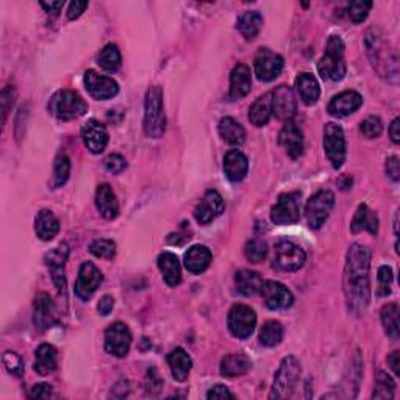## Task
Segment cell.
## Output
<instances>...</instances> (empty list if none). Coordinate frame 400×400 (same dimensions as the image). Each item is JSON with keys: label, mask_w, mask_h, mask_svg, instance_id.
<instances>
[{"label": "cell", "mask_w": 400, "mask_h": 400, "mask_svg": "<svg viewBox=\"0 0 400 400\" xmlns=\"http://www.w3.org/2000/svg\"><path fill=\"white\" fill-rule=\"evenodd\" d=\"M300 193H285L271 208V219L277 226H290L300 219Z\"/></svg>", "instance_id": "obj_10"}, {"label": "cell", "mask_w": 400, "mask_h": 400, "mask_svg": "<svg viewBox=\"0 0 400 400\" xmlns=\"http://www.w3.org/2000/svg\"><path fill=\"white\" fill-rule=\"evenodd\" d=\"M324 150L330 163L335 169H341L344 161H346V136L341 125L335 122H328L324 127Z\"/></svg>", "instance_id": "obj_9"}, {"label": "cell", "mask_w": 400, "mask_h": 400, "mask_svg": "<svg viewBox=\"0 0 400 400\" xmlns=\"http://www.w3.org/2000/svg\"><path fill=\"white\" fill-rule=\"evenodd\" d=\"M166 129V116L163 110V91L152 86L146 94L144 102V133L149 138L158 139Z\"/></svg>", "instance_id": "obj_3"}, {"label": "cell", "mask_w": 400, "mask_h": 400, "mask_svg": "<svg viewBox=\"0 0 400 400\" xmlns=\"http://www.w3.org/2000/svg\"><path fill=\"white\" fill-rule=\"evenodd\" d=\"M388 363H389V368L394 372L396 377H400V368H399V363H400V354L399 350H394V352L388 355Z\"/></svg>", "instance_id": "obj_58"}, {"label": "cell", "mask_w": 400, "mask_h": 400, "mask_svg": "<svg viewBox=\"0 0 400 400\" xmlns=\"http://www.w3.org/2000/svg\"><path fill=\"white\" fill-rule=\"evenodd\" d=\"M15 99V89H13L11 86H6L4 89V93H2V108H4V122L6 121V116H8V111H10V105H11V101ZM15 102V101H13Z\"/></svg>", "instance_id": "obj_56"}, {"label": "cell", "mask_w": 400, "mask_h": 400, "mask_svg": "<svg viewBox=\"0 0 400 400\" xmlns=\"http://www.w3.org/2000/svg\"><path fill=\"white\" fill-rule=\"evenodd\" d=\"M69 175H71V160L66 155V153H58V157L55 158L53 163V175L51 186L53 189H58L66 183Z\"/></svg>", "instance_id": "obj_41"}, {"label": "cell", "mask_w": 400, "mask_h": 400, "mask_svg": "<svg viewBox=\"0 0 400 400\" xmlns=\"http://www.w3.org/2000/svg\"><path fill=\"white\" fill-rule=\"evenodd\" d=\"M296 89L299 93L300 101L305 105H308V107L319 101L321 86L313 74H308V72L299 74L296 79Z\"/></svg>", "instance_id": "obj_30"}, {"label": "cell", "mask_w": 400, "mask_h": 400, "mask_svg": "<svg viewBox=\"0 0 400 400\" xmlns=\"http://www.w3.org/2000/svg\"><path fill=\"white\" fill-rule=\"evenodd\" d=\"M370 8H372V2H366V0H355V2H350L347 6L349 18L352 22L361 24L363 20H366Z\"/></svg>", "instance_id": "obj_45"}, {"label": "cell", "mask_w": 400, "mask_h": 400, "mask_svg": "<svg viewBox=\"0 0 400 400\" xmlns=\"http://www.w3.org/2000/svg\"><path fill=\"white\" fill-rule=\"evenodd\" d=\"M263 27V16L258 11H244L243 15L238 18L236 29L240 30L243 37L252 41L258 37V33L262 32Z\"/></svg>", "instance_id": "obj_37"}, {"label": "cell", "mask_w": 400, "mask_h": 400, "mask_svg": "<svg viewBox=\"0 0 400 400\" xmlns=\"http://www.w3.org/2000/svg\"><path fill=\"white\" fill-rule=\"evenodd\" d=\"M268 252H269L268 244H266V241L263 240H252L245 244L244 247L245 258H247L250 263L255 264L264 262L266 257H268Z\"/></svg>", "instance_id": "obj_44"}, {"label": "cell", "mask_w": 400, "mask_h": 400, "mask_svg": "<svg viewBox=\"0 0 400 400\" xmlns=\"http://www.w3.org/2000/svg\"><path fill=\"white\" fill-rule=\"evenodd\" d=\"M213 262L212 250L207 245L195 244L193 247H189L185 254V268L191 273H202L205 272L209 264Z\"/></svg>", "instance_id": "obj_25"}, {"label": "cell", "mask_w": 400, "mask_h": 400, "mask_svg": "<svg viewBox=\"0 0 400 400\" xmlns=\"http://www.w3.org/2000/svg\"><path fill=\"white\" fill-rule=\"evenodd\" d=\"M163 388V378H161L157 368L147 369L146 375V391L149 396H158Z\"/></svg>", "instance_id": "obj_49"}, {"label": "cell", "mask_w": 400, "mask_h": 400, "mask_svg": "<svg viewBox=\"0 0 400 400\" xmlns=\"http://www.w3.org/2000/svg\"><path fill=\"white\" fill-rule=\"evenodd\" d=\"M103 163L111 174H122L127 169V160L122 155H119V153H111V155L105 158Z\"/></svg>", "instance_id": "obj_51"}, {"label": "cell", "mask_w": 400, "mask_h": 400, "mask_svg": "<svg viewBox=\"0 0 400 400\" xmlns=\"http://www.w3.org/2000/svg\"><path fill=\"white\" fill-rule=\"evenodd\" d=\"M58 364V352L52 344H41L34 352V372L38 375H51L57 369Z\"/></svg>", "instance_id": "obj_27"}, {"label": "cell", "mask_w": 400, "mask_h": 400, "mask_svg": "<svg viewBox=\"0 0 400 400\" xmlns=\"http://www.w3.org/2000/svg\"><path fill=\"white\" fill-rule=\"evenodd\" d=\"M4 364H5V368H6V370L10 372V374L16 375V377L22 375L24 363H22V358H20L18 354L11 352V350L5 352L4 354Z\"/></svg>", "instance_id": "obj_50"}, {"label": "cell", "mask_w": 400, "mask_h": 400, "mask_svg": "<svg viewBox=\"0 0 400 400\" xmlns=\"http://www.w3.org/2000/svg\"><path fill=\"white\" fill-rule=\"evenodd\" d=\"M34 230L39 240L51 241L60 231V221L51 209H41L34 219Z\"/></svg>", "instance_id": "obj_29"}, {"label": "cell", "mask_w": 400, "mask_h": 400, "mask_svg": "<svg viewBox=\"0 0 400 400\" xmlns=\"http://www.w3.org/2000/svg\"><path fill=\"white\" fill-rule=\"evenodd\" d=\"M250 369V360L244 354H230L222 358L221 361V375L222 377H241L247 374Z\"/></svg>", "instance_id": "obj_35"}, {"label": "cell", "mask_w": 400, "mask_h": 400, "mask_svg": "<svg viewBox=\"0 0 400 400\" xmlns=\"http://www.w3.org/2000/svg\"><path fill=\"white\" fill-rule=\"evenodd\" d=\"M392 269L389 266H382L378 269V276H377V282H378V288H377V296H388L391 292V285H392Z\"/></svg>", "instance_id": "obj_48"}, {"label": "cell", "mask_w": 400, "mask_h": 400, "mask_svg": "<svg viewBox=\"0 0 400 400\" xmlns=\"http://www.w3.org/2000/svg\"><path fill=\"white\" fill-rule=\"evenodd\" d=\"M131 346V332L124 322H113L105 330V350L107 354L124 358L130 352Z\"/></svg>", "instance_id": "obj_12"}, {"label": "cell", "mask_w": 400, "mask_h": 400, "mask_svg": "<svg viewBox=\"0 0 400 400\" xmlns=\"http://www.w3.org/2000/svg\"><path fill=\"white\" fill-rule=\"evenodd\" d=\"M360 130L363 133V136H366L368 139H375L383 133V122L380 121V117L369 116L361 122Z\"/></svg>", "instance_id": "obj_47"}, {"label": "cell", "mask_w": 400, "mask_h": 400, "mask_svg": "<svg viewBox=\"0 0 400 400\" xmlns=\"http://www.w3.org/2000/svg\"><path fill=\"white\" fill-rule=\"evenodd\" d=\"M259 294H262L266 307L271 310H286L294 304L292 292L283 283L273 282V280L264 282Z\"/></svg>", "instance_id": "obj_18"}, {"label": "cell", "mask_w": 400, "mask_h": 400, "mask_svg": "<svg viewBox=\"0 0 400 400\" xmlns=\"http://www.w3.org/2000/svg\"><path fill=\"white\" fill-rule=\"evenodd\" d=\"M167 364H169L171 368L172 377L177 382H185L189 375V370L193 368L191 356H189L186 350L181 347L174 349L172 352L167 355Z\"/></svg>", "instance_id": "obj_32"}, {"label": "cell", "mask_w": 400, "mask_h": 400, "mask_svg": "<svg viewBox=\"0 0 400 400\" xmlns=\"http://www.w3.org/2000/svg\"><path fill=\"white\" fill-rule=\"evenodd\" d=\"M382 324L388 338L392 341L399 340V307L388 304L382 308Z\"/></svg>", "instance_id": "obj_40"}, {"label": "cell", "mask_w": 400, "mask_h": 400, "mask_svg": "<svg viewBox=\"0 0 400 400\" xmlns=\"http://www.w3.org/2000/svg\"><path fill=\"white\" fill-rule=\"evenodd\" d=\"M69 257V247L66 243L60 244L58 247L52 249L49 254H46L44 262L47 264L49 271H51L52 282L57 286V290L61 292L66 290V276H65V266Z\"/></svg>", "instance_id": "obj_19"}, {"label": "cell", "mask_w": 400, "mask_h": 400, "mask_svg": "<svg viewBox=\"0 0 400 400\" xmlns=\"http://www.w3.org/2000/svg\"><path fill=\"white\" fill-rule=\"evenodd\" d=\"M394 380H392L388 374H385V372H378L375 377V389L374 394H372V399H392L394 397Z\"/></svg>", "instance_id": "obj_43"}, {"label": "cell", "mask_w": 400, "mask_h": 400, "mask_svg": "<svg viewBox=\"0 0 400 400\" xmlns=\"http://www.w3.org/2000/svg\"><path fill=\"white\" fill-rule=\"evenodd\" d=\"M207 399L209 400H224V399H235V396L231 394L226 385H216L214 388L208 391Z\"/></svg>", "instance_id": "obj_52"}, {"label": "cell", "mask_w": 400, "mask_h": 400, "mask_svg": "<svg viewBox=\"0 0 400 400\" xmlns=\"http://www.w3.org/2000/svg\"><path fill=\"white\" fill-rule=\"evenodd\" d=\"M263 283L264 282H263L262 276H259V273L255 271L243 269L240 272H236V277H235L236 290L245 297H250V296H255V294H258L259 291H262Z\"/></svg>", "instance_id": "obj_33"}, {"label": "cell", "mask_w": 400, "mask_h": 400, "mask_svg": "<svg viewBox=\"0 0 400 400\" xmlns=\"http://www.w3.org/2000/svg\"><path fill=\"white\" fill-rule=\"evenodd\" d=\"M297 113V101L294 96V91L280 85L272 91V115H276L280 121H291Z\"/></svg>", "instance_id": "obj_17"}, {"label": "cell", "mask_w": 400, "mask_h": 400, "mask_svg": "<svg viewBox=\"0 0 400 400\" xmlns=\"http://www.w3.org/2000/svg\"><path fill=\"white\" fill-rule=\"evenodd\" d=\"M318 71L322 79L332 82H341L346 77L347 66L344 60V43L336 34L328 38L324 57L318 63Z\"/></svg>", "instance_id": "obj_4"}, {"label": "cell", "mask_w": 400, "mask_h": 400, "mask_svg": "<svg viewBox=\"0 0 400 400\" xmlns=\"http://www.w3.org/2000/svg\"><path fill=\"white\" fill-rule=\"evenodd\" d=\"M363 105V97L356 91H342L341 94L332 97L328 103V113L335 117H346L360 110Z\"/></svg>", "instance_id": "obj_22"}, {"label": "cell", "mask_w": 400, "mask_h": 400, "mask_svg": "<svg viewBox=\"0 0 400 400\" xmlns=\"http://www.w3.org/2000/svg\"><path fill=\"white\" fill-rule=\"evenodd\" d=\"M88 8V2H79V0H75V2L69 4V8H67V19H79L82 16V13Z\"/></svg>", "instance_id": "obj_55"}, {"label": "cell", "mask_w": 400, "mask_h": 400, "mask_svg": "<svg viewBox=\"0 0 400 400\" xmlns=\"http://www.w3.org/2000/svg\"><path fill=\"white\" fill-rule=\"evenodd\" d=\"M252 88V75L249 66L236 65L233 67V71L230 74V99L231 101H240L243 97L247 96L250 93Z\"/></svg>", "instance_id": "obj_24"}, {"label": "cell", "mask_w": 400, "mask_h": 400, "mask_svg": "<svg viewBox=\"0 0 400 400\" xmlns=\"http://www.w3.org/2000/svg\"><path fill=\"white\" fill-rule=\"evenodd\" d=\"M370 250L360 243L349 247L344 266L342 290L349 311L355 316L366 313L370 302Z\"/></svg>", "instance_id": "obj_1"}, {"label": "cell", "mask_w": 400, "mask_h": 400, "mask_svg": "<svg viewBox=\"0 0 400 400\" xmlns=\"http://www.w3.org/2000/svg\"><path fill=\"white\" fill-rule=\"evenodd\" d=\"M82 138L86 149L97 155L102 153L108 144V131L105 125L97 121V119H89V121L82 127Z\"/></svg>", "instance_id": "obj_20"}, {"label": "cell", "mask_w": 400, "mask_h": 400, "mask_svg": "<svg viewBox=\"0 0 400 400\" xmlns=\"http://www.w3.org/2000/svg\"><path fill=\"white\" fill-rule=\"evenodd\" d=\"M219 135L230 146H241L245 141V130L233 117H222L219 121Z\"/></svg>", "instance_id": "obj_38"}, {"label": "cell", "mask_w": 400, "mask_h": 400, "mask_svg": "<svg viewBox=\"0 0 400 400\" xmlns=\"http://www.w3.org/2000/svg\"><path fill=\"white\" fill-rule=\"evenodd\" d=\"M399 129H400V119L396 117L394 121H392L391 125H389V136H391L392 143H394V144H399V141H400V131H399Z\"/></svg>", "instance_id": "obj_59"}, {"label": "cell", "mask_w": 400, "mask_h": 400, "mask_svg": "<svg viewBox=\"0 0 400 400\" xmlns=\"http://www.w3.org/2000/svg\"><path fill=\"white\" fill-rule=\"evenodd\" d=\"M224 209H226V203H224L222 195L214 189H209L199 202V205L195 207L194 217L200 226H208L224 213Z\"/></svg>", "instance_id": "obj_16"}, {"label": "cell", "mask_w": 400, "mask_h": 400, "mask_svg": "<svg viewBox=\"0 0 400 400\" xmlns=\"http://www.w3.org/2000/svg\"><path fill=\"white\" fill-rule=\"evenodd\" d=\"M249 171V160L241 150H230L224 157V172L230 181L244 180Z\"/></svg>", "instance_id": "obj_26"}, {"label": "cell", "mask_w": 400, "mask_h": 400, "mask_svg": "<svg viewBox=\"0 0 400 400\" xmlns=\"http://www.w3.org/2000/svg\"><path fill=\"white\" fill-rule=\"evenodd\" d=\"M113 308H115V299L113 296H103L101 300H99V304H97V311H99L102 316H108L111 311H113Z\"/></svg>", "instance_id": "obj_57"}, {"label": "cell", "mask_w": 400, "mask_h": 400, "mask_svg": "<svg viewBox=\"0 0 400 400\" xmlns=\"http://www.w3.org/2000/svg\"><path fill=\"white\" fill-rule=\"evenodd\" d=\"M278 143L291 158H299L304 153V131L296 122L288 121L278 135Z\"/></svg>", "instance_id": "obj_21"}, {"label": "cell", "mask_w": 400, "mask_h": 400, "mask_svg": "<svg viewBox=\"0 0 400 400\" xmlns=\"http://www.w3.org/2000/svg\"><path fill=\"white\" fill-rule=\"evenodd\" d=\"M333 207H335V194L332 191H328V189H321V191L311 195L305 208L308 226L314 230L321 228L327 222Z\"/></svg>", "instance_id": "obj_7"}, {"label": "cell", "mask_w": 400, "mask_h": 400, "mask_svg": "<svg viewBox=\"0 0 400 400\" xmlns=\"http://www.w3.org/2000/svg\"><path fill=\"white\" fill-rule=\"evenodd\" d=\"M378 224H380L378 222V216L372 212L368 205L361 203V205L356 208L352 224H350V230H352L354 233H360V231L366 230L370 235H377Z\"/></svg>", "instance_id": "obj_31"}, {"label": "cell", "mask_w": 400, "mask_h": 400, "mask_svg": "<svg viewBox=\"0 0 400 400\" xmlns=\"http://www.w3.org/2000/svg\"><path fill=\"white\" fill-rule=\"evenodd\" d=\"M63 5H65V2H41V6H43L47 13H52V15H57V13H60Z\"/></svg>", "instance_id": "obj_60"}, {"label": "cell", "mask_w": 400, "mask_h": 400, "mask_svg": "<svg viewBox=\"0 0 400 400\" xmlns=\"http://www.w3.org/2000/svg\"><path fill=\"white\" fill-rule=\"evenodd\" d=\"M257 314L250 307L238 304L231 307L228 313V328L238 340H247L255 332Z\"/></svg>", "instance_id": "obj_11"}, {"label": "cell", "mask_w": 400, "mask_h": 400, "mask_svg": "<svg viewBox=\"0 0 400 400\" xmlns=\"http://www.w3.org/2000/svg\"><path fill=\"white\" fill-rule=\"evenodd\" d=\"M394 231H396V235L399 233V213H396V217H394Z\"/></svg>", "instance_id": "obj_61"}, {"label": "cell", "mask_w": 400, "mask_h": 400, "mask_svg": "<svg viewBox=\"0 0 400 400\" xmlns=\"http://www.w3.org/2000/svg\"><path fill=\"white\" fill-rule=\"evenodd\" d=\"M302 374L300 361L296 356L288 355L280 363L276 377H273L271 399H288L292 396Z\"/></svg>", "instance_id": "obj_6"}, {"label": "cell", "mask_w": 400, "mask_h": 400, "mask_svg": "<svg viewBox=\"0 0 400 400\" xmlns=\"http://www.w3.org/2000/svg\"><path fill=\"white\" fill-rule=\"evenodd\" d=\"M89 252L96 258L111 259L116 255V244L110 240H96L94 243H91Z\"/></svg>", "instance_id": "obj_46"}, {"label": "cell", "mask_w": 400, "mask_h": 400, "mask_svg": "<svg viewBox=\"0 0 400 400\" xmlns=\"http://www.w3.org/2000/svg\"><path fill=\"white\" fill-rule=\"evenodd\" d=\"M305 250L291 241H280L273 249V268L282 272L299 271L305 264Z\"/></svg>", "instance_id": "obj_8"}, {"label": "cell", "mask_w": 400, "mask_h": 400, "mask_svg": "<svg viewBox=\"0 0 400 400\" xmlns=\"http://www.w3.org/2000/svg\"><path fill=\"white\" fill-rule=\"evenodd\" d=\"M96 207L99 209L102 217L108 221H113L119 214V203L116 199V194L113 193L110 185L103 183L96 191Z\"/></svg>", "instance_id": "obj_28"}, {"label": "cell", "mask_w": 400, "mask_h": 400, "mask_svg": "<svg viewBox=\"0 0 400 400\" xmlns=\"http://www.w3.org/2000/svg\"><path fill=\"white\" fill-rule=\"evenodd\" d=\"M158 268L161 273H163V278L167 285L172 288L180 285L181 269L177 255L171 254V252H163V254L158 257Z\"/></svg>", "instance_id": "obj_34"}, {"label": "cell", "mask_w": 400, "mask_h": 400, "mask_svg": "<svg viewBox=\"0 0 400 400\" xmlns=\"http://www.w3.org/2000/svg\"><path fill=\"white\" fill-rule=\"evenodd\" d=\"M97 63H99V66L107 72L119 71V67H121L122 65V57H121V52H119L117 46L115 44L105 46L101 51L99 57H97Z\"/></svg>", "instance_id": "obj_39"}, {"label": "cell", "mask_w": 400, "mask_h": 400, "mask_svg": "<svg viewBox=\"0 0 400 400\" xmlns=\"http://www.w3.org/2000/svg\"><path fill=\"white\" fill-rule=\"evenodd\" d=\"M386 174L392 181L400 180V163L397 157H391L386 160Z\"/></svg>", "instance_id": "obj_54"}, {"label": "cell", "mask_w": 400, "mask_h": 400, "mask_svg": "<svg viewBox=\"0 0 400 400\" xmlns=\"http://www.w3.org/2000/svg\"><path fill=\"white\" fill-rule=\"evenodd\" d=\"M103 280V276L101 269L97 268L93 263H83L79 271V278L75 282V296L82 300H89L93 297V294L97 291V288L101 286Z\"/></svg>", "instance_id": "obj_13"}, {"label": "cell", "mask_w": 400, "mask_h": 400, "mask_svg": "<svg viewBox=\"0 0 400 400\" xmlns=\"http://www.w3.org/2000/svg\"><path fill=\"white\" fill-rule=\"evenodd\" d=\"M33 321L38 330H47L57 321V308H55L53 300L47 292H39L34 297Z\"/></svg>", "instance_id": "obj_23"}, {"label": "cell", "mask_w": 400, "mask_h": 400, "mask_svg": "<svg viewBox=\"0 0 400 400\" xmlns=\"http://www.w3.org/2000/svg\"><path fill=\"white\" fill-rule=\"evenodd\" d=\"M283 58L278 53H273L269 49H259L255 57V74L258 80L272 82L283 71Z\"/></svg>", "instance_id": "obj_14"}, {"label": "cell", "mask_w": 400, "mask_h": 400, "mask_svg": "<svg viewBox=\"0 0 400 400\" xmlns=\"http://www.w3.org/2000/svg\"><path fill=\"white\" fill-rule=\"evenodd\" d=\"M272 117V93L264 94L252 105L249 110V121L255 127H264Z\"/></svg>", "instance_id": "obj_36"}, {"label": "cell", "mask_w": 400, "mask_h": 400, "mask_svg": "<svg viewBox=\"0 0 400 400\" xmlns=\"http://www.w3.org/2000/svg\"><path fill=\"white\" fill-rule=\"evenodd\" d=\"M49 111L60 121H74L86 115L88 105L75 91L61 89L49 101Z\"/></svg>", "instance_id": "obj_5"}, {"label": "cell", "mask_w": 400, "mask_h": 400, "mask_svg": "<svg viewBox=\"0 0 400 400\" xmlns=\"http://www.w3.org/2000/svg\"><path fill=\"white\" fill-rule=\"evenodd\" d=\"M53 396V389L51 385L38 383L34 385L30 391V397L33 399H51Z\"/></svg>", "instance_id": "obj_53"}, {"label": "cell", "mask_w": 400, "mask_h": 400, "mask_svg": "<svg viewBox=\"0 0 400 400\" xmlns=\"http://www.w3.org/2000/svg\"><path fill=\"white\" fill-rule=\"evenodd\" d=\"M366 49L372 67L388 82L397 83L399 79V60L394 51L375 29L366 33Z\"/></svg>", "instance_id": "obj_2"}, {"label": "cell", "mask_w": 400, "mask_h": 400, "mask_svg": "<svg viewBox=\"0 0 400 400\" xmlns=\"http://www.w3.org/2000/svg\"><path fill=\"white\" fill-rule=\"evenodd\" d=\"M85 86L89 96L96 101H108L119 93V85L107 75H101L99 72L89 69L85 74Z\"/></svg>", "instance_id": "obj_15"}, {"label": "cell", "mask_w": 400, "mask_h": 400, "mask_svg": "<svg viewBox=\"0 0 400 400\" xmlns=\"http://www.w3.org/2000/svg\"><path fill=\"white\" fill-rule=\"evenodd\" d=\"M283 340V327L277 321H268L259 332V342L264 347H276Z\"/></svg>", "instance_id": "obj_42"}]
</instances>
